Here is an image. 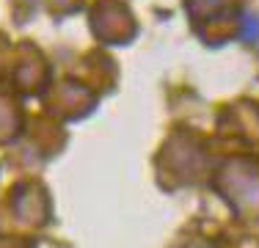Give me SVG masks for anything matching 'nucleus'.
<instances>
[{"mask_svg": "<svg viewBox=\"0 0 259 248\" xmlns=\"http://www.w3.org/2000/svg\"><path fill=\"white\" fill-rule=\"evenodd\" d=\"M245 39H259V20L256 17H245Z\"/></svg>", "mask_w": 259, "mask_h": 248, "instance_id": "nucleus-1", "label": "nucleus"}]
</instances>
